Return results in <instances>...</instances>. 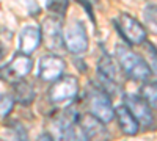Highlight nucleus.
Here are the masks:
<instances>
[{"instance_id":"nucleus-1","label":"nucleus","mask_w":157,"mask_h":141,"mask_svg":"<svg viewBox=\"0 0 157 141\" xmlns=\"http://www.w3.org/2000/svg\"><path fill=\"white\" fill-rule=\"evenodd\" d=\"M116 60L121 69L134 80L145 82L149 79L151 69L145 58H141L127 46H118L116 47Z\"/></svg>"},{"instance_id":"nucleus-2","label":"nucleus","mask_w":157,"mask_h":141,"mask_svg":"<svg viewBox=\"0 0 157 141\" xmlns=\"http://www.w3.org/2000/svg\"><path fill=\"white\" fill-rule=\"evenodd\" d=\"M78 94V80L72 75H61L54 82L49 91V99L54 105H64L72 102Z\"/></svg>"},{"instance_id":"nucleus-3","label":"nucleus","mask_w":157,"mask_h":141,"mask_svg":"<svg viewBox=\"0 0 157 141\" xmlns=\"http://www.w3.org/2000/svg\"><path fill=\"white\" fill-rule=\"evenodd\" d=\"M115 25L121 38L130 46H138L146 41V28L132 16L120 14L115 19Z\"/></svg>"},{"instance_id":"nucleus-4","label":"nucleus","mask_w":157,"mask_h":141,"mask_svg":"<svg viewBox=\"0 0 157 141\" xmlns=\"http://www.w3.org/2000/svg\"><path fill=\"white\" fill-rule=\"evenodd\" d=\"M63 44L71 54H83L88 49V35L80 20H72L63 30Z\"/></svg>"},{"instance_id":"nucleus-5","label":"nucleus","mask_w":157,"mask_h":141,"mask_svg":"<svg viewBox=\"0 0 157 141\" xmlns=\"http://www.w3.org/2000/svg\"><path fill=\"white\" fill-rule=\"evenodd\" d=\"M90 102V111L94 118H98L101 122L109 124L115 118V107L112 105L110 97L102 91L101 88H93L88 96Z\"/></svg>"},{"instance_id":"nucleus-6","label":"nucleus","mask_w":157,"mask_h":141,"mask_svg":"<svg viewBox=\"0 0 157 141\" xmlns=\"http://www.w3.org/2000/svg\"><path fill=\"white\" fill-rule=\"evenodd\" d=\"M126 107L132 113V116L137 119L138 125L145 127V129H152L155 127L154 114L148 102L141 96H126Z\"/></svg>"},{"instance_id":"nucleus-7","label":"nucleus","mask_w":157,"mask_h":141,"mask_svg":"<svg viewBox=\"0 0 157 141\" xmlns=\"http://www.w3.org/2000/svg\"><path fill=\"white\" fill-rule=\"evenodd\" d=\"M33 68V61L29 55H24V54H17L14 58H13L6 66H3L0 69V72H3V79L8 82H17L22 80L25 75H29V72Z\"/></svg>"},{"instance_id":"nucleus-8","label":"nucleus","mask_w":157,"mask_h":141,"mask_svg":"<svg viewBox=\"0 0 157 141\" xmlns=\"http://www.w3.org/2000/svg\"><path fill=\"white\" fill-rule=\"evenodd\" d=\"M41 41H44V46L57 52L63 46V30H61V24L58 19L54 17H47L44 19L41 25Z\"/></svg>"},{"instance_id":"nucleus-9","label":"nucleus","mask_w":157,"mask_h":141,"mask_svg":"<svg viewBox=\"0 0 157 141\" xmlns=\"http://www.w3.org/2000/svg\"><path fill=\"white\" fill-rule=\"evenodd\" d=\"M78 124L83 133L85 141H109L110 135L105 129V124L101 122L93 114H83L78 118Z\"/></svg>"},{"instance_id":"nucleus-10","label":"nucleus","mask_w":157,"mask_h":141,"mask_svg":"<svg viewBox=\"0 0 157 141\" xmlns=\"http://www.w3.org/2000/svg\"><path fill=\"white\" fill-rule=\"evenodd\" d=\"M66 69V63L58 55H46L39 61V79L54 83L64 74Z\"/></svg>"},{"instance_id":"nucleus-11","label":"nucleus","mask_w":157,"mask_h":141,"mask_svg":"<svg viewBox=\"0 0 157 141\" xmlns=\"http://www.w3.org/2000/svg\"><path fill=\"white\" fill-rule=\"evenodd\" d=\"M19 52L24 55H30L41 44V28L38 25H27L19 33Z\"/></svg>"},{"instance_id":"nucleus-12","label":"nucleus","mask_w":157,"mask_h":141,"mask_svg":"<svg viewBox=\"0 0 157 141\" xmlns=\"http://www.w3.org/2000/svg\"><path fill=\"white\" fill-rule=\"evenodd\" d=\"M115 116L118 119V125H120V129L123 130V133H126L129 136H134V135L138 133L140 125H138L137 119L132 116V113L127 110L126 105L116 107L115 108Z\"/></svg>"},{"instance_id":"nucleus-13","label":"nucleus","mask_w":157,"mask_h":141,"mask_svg":"<svg viewBox=\"0 0 157 141\" xmlns=\"http://www.w3.org/2000/svg\"><path fill=\"white\" fill-rule=\"evenodd\" d=\"M14 100H17L19 104L22 105H30L32 102L35 100V89L30 83H27L25 80H17L14 82Z\"/></svg>"},{"instance_id":"nucleus-14","label":"nucleus","mask_w":157,"mask_h":141,"mask_svg":"<svg viewBox=\"0 0 157 141\" xmlns=\"http://www.w3.org/2000/svg\"><path fill=\"white\" fill-rule=\"evenodd\" d=\"M98 74L110 80H118V66L110 55H102L98 63Z\"/></svg>"},{"instance_id":"nucleus-15","label":"nucleus","mask_w":157,"mask_h":141,"mask_svg":"<svg viewBox=\"0 0 157 141\" xmlns=\"http://www.w3.org/2000/svg\"><path fill=\"white\" fill-rule=\"evenodd\" d=\"M141 97L148 102L149 107L157 110V82H148L141 86Z\"/></svg>"},{"instance_id":"nucleus-16","label":"nucleus","mask_w":157,"mask_h":141,"mask_svg":"<svg viewBox=\"0 0 157 141\" xmlns=\"http://www.w3.org/2000/svg\"><path fill=\"white\" fill-rule=\"evenodd\" d=\"M143 20L148 30L154 35H157V6L149 5L143 9Z\"/></svg>"},{"instance_id":"nucleus-17","label":"nucleus","mask_w":157,"mask_h":141,"mask_svg":"<svg viewBox=\"0 0 157 141\" xmlns=\"http://www.w3.org/2000/svg\"><path fill=\"white\" fill-rule=\"evenodd\" d=\"M69 5V0H47L46 2V9L54 13L57 16H64Z\"/></svg>"},{"instance_id":"nucleus-18","label":"nucleus","mask_w":157,"mask_h":141,"mask_svg":"<svg viewBox=\"0 0 157 141\" xmlns=\"http://www.w3.org/2000/svg\"><path fill=\"white\" fill-rule=\"evenodd\" d=\"M14 99L10 94H0V118H6L13 110Z\"/></svg>"},{"instance_id":"nucleus-19","label":"nucleus","mask_w":157,"mask_h":141,"mask_svg":"<svg viewBox=\"0 0 157 141\" xmlns=\"http://www.w3.org/2000/svg\"><path fill=\"white\" fill-rule=\"evenodd\" d=\"M148 57H149V61H146V63L151 69V74H154L157 77V50L154 47H151V44H148Z\"/></svg>"},{"instance_id":"nucleus-20","label":"nucleus","mask_w":157,"mask_h":141,"mask_svg":"<svg viewBox=\"0 0 157 141\" xmlns=\"http://www.w3.org/2000/svg\"><path fill=\"white\" fill-rule=\"evenodd\" d=\"M80 5H83V8H85V11L88 13V16H90V19L94 22V13H93V6H91V3L88 2V0H77Z\"/></svg>"},{"instance_id":"nucleus-21","label":"nucleus","mask_w":157,"mask_h":141,"mask_svg":"<svg viewBox=\"0 0 157 141\" xmlns=\"http://www.w3.org/2000/svg\"><path fill=\"white\" fill-rule=\"evenodd\" d=\"M5 57H6V49L0 44V69L5 66Z\"/></svg>"},{"instance_id":"nucleus-22","label":"nucleus","mask_w":157,"mask_h":141,"mask_svg":"<svg viewBox=\"0 0 157 141\" xmlns=\"http://www.w3.org/2000/svg\"><path fill=\"white\" fill-rule=\"evenodd\" d=\"M38 141H55V139H54V138H52V136H50L49 133H43L41 136H39V138H38Z\"/></svg>"}]
</instances>
